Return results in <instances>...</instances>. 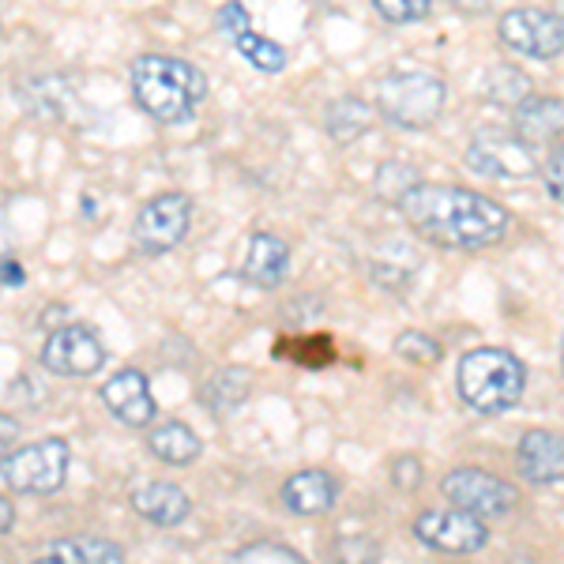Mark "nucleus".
Returning a JSON list of instances; mask_svg holds the SVG:
<instances>
[{
	"instance_id": "f704fd0d",
	"label": "nucleus",
	"mask_w": 564,
	"mask_h": 564,
	"mask_svg": "<svg viewBox=\"0 0 564 564\" xmlns=\"http://www.w3.org/2000/svg\"><path fill=\"white\" fill-rule=\"evenodd\" d=\"M561 369H564V339H561Z\"/></svg>"
},
{
	"instance_id": "39448f33",
	"label": "nucleus",
	"mask_w": 564,
	"mask_h": 564,
	"mask_svg": "<svg viewBox=\"0 0 564 564\" xmlns=\"http://www.w3.org/2000/svg\"><path fill=\"white\" fill-rule=\"evenodd\" d=\"M444 84L433 72H391V76L377 90V109L384 113V121H391L395 129L406 132H422L441 117L444 109Z\"/></svg>"
},
{
	"instance_id": "412c9836",
	"label": "nucleus",
	"mask_w": 564,
	"mask_h": 564,
	"mask_svg": "<svg viewBox=\"0 0 564 564\" xmlns=\"http://www.w3.org/2000/svg\"><path fill=\"white\" fill-rule=\"evenodd\" d=\"M45 564H121L124 550L121 542H109V539H65V542H53L50 550L42 553Z\"/></svg>"
},
{
	"instance_id": "393cba45",
	"label": "nucleus",
	"mask_w": 564,
	"mask_h": 564,
	"mask_svg": "<svg viewBox=\"0 0 564 564\" xmlns=\"http://www.w3.org/2000/svg\"><path fill=\"white\" fill-rule=\"evenodd\" d=\"M417 170L411 162H384V166L377 170V181H372V188H377V196L384 199V204H399L411 188L417 185Z\"/></svg>"
},
{
	"instance_id": "4468645a",
	"label": "nucleus",
	"mask_w": 564,
	"mask_h": 564,
	"mask_svg": "<svg viewBox=\"0 0 564 564\" xmlns=\"http://www.w3.org/2000/svg\"><path fill=\"white\" fill-rule=\"evenodd\" d=\"M241 275L257 290L282 286V279L290 275V245L282 238H275V234H268V230L249 234L245 260H241Z\"/></svg>"
},
{
	"instance_id": "c85d7f7f",
	"label": "nucleus",
	"mask_w": 564,
	"mask_h": 564,
	"mask_svg": "<svg viewBox=\"0 0 564 564\" xmlns=\"http://www.w3.org/2000/svg\"><path fill=\"white\" fill-rule=\"evenodd\" d=\"M422 478H425V470H422V459L417 456L391 459V481H395L399 489H417L422 486Z\"/></svg>"
},
{
	"instance_id": "2f4dec72",
	"label": "nucleus",
	"mask_w": 564,
	"mask_h": 564,
	"mask_svg": "<svg viewBox=\"0 0 564 564\" xmlns=\"http://www.w3.org/2000/svg\"><path fill=\"white\" fill-rule=\"evenodd\" d=\"M8 257H15V234H12V223L0 212V260H8Z\"/></svg>"
},
{
	"instance_id": "9d476101",
	"label": "nucleus",
	"mask_w": 564,
	"mask_h": 564,
	"mask_svg": "<svg viewBox=\"0 0 564 564\" xmlns=\"http://www.w3.org/2000/svg\"><path fill=\"white\" fill-rule=\"evenodd\" d=\"M414 539L430 545L436 553H478L489 542V531L481 516H470L463 508H436V512H422L414 520Z\"/></svg>"
},
{
	"instance_id": "f3484780",
	"label": "nucleus",
	"mask_w": 564,
	"mask_h": 564,
	"mask_svg": "<svg viewBox=\"0 0 564 564\" xmlns=\"http://www.w3.org/2000/svg\"><path fill=\"white\" fill-rule=\"evenodd\" d=\"M516 135H520L523 143H550L557 140V135H564V102L561 98H523L520 106H516Z\"/></svg>"
},
{
	"instance_id": "4be33fe9",
	"label": "nucleus",
	"mask_w": 564,
	"mask_h": 564,
	"mask_svg": "<svg viewBox=\"0 0 564 564\" xmlns=\"http://www.w3.org/2000/svg\"><path fill=\"white\" fill-rule=\"evenodd\" d=\"M481 95L497 106L516 109L523 98H531V79H527V72L512 68V65H494L486 76H481Z\"/></svg>"
},
{
	"instance_id": "5701e85b",
	"label": "nucleus",
	"mask_w": 564,
	"mask_h": 564,
	"mask_svg": "<svg viewBox=\"0 0 564 564\" xmlns=\"http://www.w3.org/2000/svg\"><path fill=\"white\" fill-rule=\"evenodd\" d=\"M234 45H238V53L249 61L252 68H260V72H282V68H286V50H282L279 42L263 39V34H257V31L238 34Z\"/></svg>"
},
{
	"instance_id": "f03ea898",
	"label": "nucleus",
	"mask_w": 564,
	"mask_h": 564,
	"mask_svg": "<svg viewBox=\"0 0 564 564\" xmlns=\"http://www.w3.org/2000/svg\"><path fill=\"white\" fill-rule=\"evenodd\" d=\"M132 95L151 121L181 124L207 98V76L181 57L143 53L132 61Z\"/></svg>"
},
{
	"instance_id": "c756f323",
	"label": "nucleus",
	"mask_w": 564,
	"mask_h": 564,
	"mask_svg": "<svg viewBox=\"0 0 564 564\" xmlns=\"http://www.w3.org/2000/svg\"><path fill=\"white\" fill-rule=\"evenodd\" d=\"M542 181H545V193H550V199L564 204V143L550 154V162H545V170H542Z\"/></svg>"
},
{
	"instance_id": "f257e3e1",
	"label": "nucleus",
	"mask_w": 564,
	"mask_h": 564,
	"mask_svg": "<svg viewBox=\"0 0 564 564\" xmlns=\"http://www.w3.org/2000/svg\"><path fill=\"white\" fill-rule=\"evenodd\" d=\"M406 226L441 249H489L512 230V215L497 199L459 185H417L399 199Z\"/></svg>"
},
{
	"instance_id": "ddd939ff",
	"label": "nucleus",
	"mask_w": 564,
	"mask_h": 564,
	"mask_svg": "<svg viewBox=\"0 0 564 564\" xmlns=\"http://www.w3.org/2000/svg\"><path fill=\"white\" fill-rule=\"evenodd\" d=\"M279 500L290 516H302V520H313V516H324L335 508L339 500V481H335L327 470H297L282 481Z\"/></svg>"
},
{
	"instance_id": "2eb2a0df",
	"label": "nucleus",
	"mask_w": 564,
	"mask_h": 564,
	"mask_svg": "<svg viewBox=\"0 0 564 564\" xmlns=\"http://www.w3.org/2000/svg\"><path fill=\"white\" fill-rule=\"evenodd\" d=\"M520 475L534 486H557L564 481V441L550 430H527L520 441Z\"/></svg>"
},
{
	"instance_id": "1a4fd4ad",
	"label": "nucleus",
	"mask_w": 564,
	"mask_h": 564,
	"mask_svg": "<svg viewBox=\"0 0 564 564\" xmlns=\"http://www.w3.org/2000/svg\"><path fill=\"white\" fill-rule=\"evenodd\" d=\"M42 366L53 377H95L106 366V347L90 327L84 324H61L45 335Z\"/></svg>"
},
{
	"instance_id": "aec40b11",
	"label": "nucleus",
	"mask_w": 564,
	"mask_h": 564,
	"mask_svg": "<svg viewBox=\"0 0 564 564\" xmlns=\"http://www.w3.org/2000/svg\"><path fill=\"white\" fill-rule=\"evenodd\" d=\"M372 124H377V113H372L361 98H339V102L327 106V117H324V129L335 143H339V148L361 140Z\"/></svg>"
},
{
	"instance_id": "6e6552de",
	"label": "nucleus",
	"mask_w": 564,
	"mask_h": 564,
	"mask_svg": "<svg viewBox=\"0 0 564 564\" xmlns=\"http://www.w3.org/2000/svg\"><path fill=\"white\" fill-rule=\"evenodd\" d=\"M467 166L478 177H494V181H527L539 174V159H534L531 143H523L512 132H478L467 148Z\"/></svg>"
},
{
	"instance_id": "a878e982",
	"label": "nucleus",
	"mask_w": 564,
	"mask_h": 564,
	"mask_svg": "<svg viewBox=\"0 0 564 564\" xmlns=\"http://www.w3.org/2000/svg\"><path fill=\"white\" fill-rule=\"evenodd\" d=\"M234 561H282V564H297V561H305L297 550H290V545H282V542H252V545H241L238 553H234Z\"/></svg>"
},
{
	"instance_id": "473e14b6",
	"label": "nucleus",
	"mask_w": 564,
	"mask_h": 564,
	"mask_svg": "<svg viewBox=\"0 0 564 564\" xmlns=\"http://www.w3.org/2000/svg\"><path fill=\"white\" fill-rule=\"evenodd\" d=\"M0 282H4V286H20V282H23V268L12 257L0 260Z\"/></svg>"
},
{
	"instance_id": "6ab92c4d",
	"label": "nucleus",
	"mask_w": 564,
	"mask_h": 564,
	"mask_svg": "<svg viewBox=\"0 0 564 564\" xmlns=\"http://www.w3.org/2000/svg\"><path fill=\"white\" fill-rule=\"evenodd\" d=\"M148 448L159 456L162 463H174V467H185V463H196L199 452H204V441L193 425L185 422H162L154 425L148 436Z\"/></svg>"
},
{
	"instance_id": "7ed1b4c3",
	"label": "nucleus",
	"mask_w": 564,
	"mask_h": 564,
	"mask_svg": "<svg viewBox=\"0 0 564 564\" xmlns=\"http://www.w3.org/2000/svg\"><path fill=\"white\" fill-rule=\"evenodd\" d=\"M456 388L463 403L478 414H505L523 399L527 369L512 350L500 347H478L459 358Z\"/></svg>"
},
{
	"instance_id": "a211bd4d",
	"label": "nucleus",
	"mask_w": 564,
	"mask_h": 564,
	"mask_svg": "<svg viewBox=\"0 0 564 564\" xmlns=\"http://www.w3.org/2000/svg\"><path fill=\"white\" fill-rule=\"evenodd\" d=\"M249 391H252V372L241 369V366H226V369L212 372V377L199 384V403H204L212 414L226 417V414L241 411V403L249 399Z\"/></svg>"
},
{
	"instance_id": "cd10ccee",
	"label": "nucleus",
	"mask_w": 564,
	"mask_h": 564,
	"mask_svg": "<svg viewBox=\"0 0 564 564\" xmlns=\"http://www.w3.org/2000/svg\"><path fill=\"white\" fill-rule=\"evenodd\" d=\"M218 31L230 34V39H238V34L252 31L249 8H245L241 0H230V4H223V8H218Z\"/></svg>"
},
{
	"instance_id": "20e7f679",
	"label": "nucleus",
	"mask_w": 564,
	"mask_h": 564,
	"mask_svg": "<svg viewBox=\"0 0 564 564\" xmlns=\"http://www.w3.org/2000/svg\"><path fill=\"white\" fill-rule=\"evenodd\" d=\"M72 448L65 436H42L34 444H15L4 459H0V478L12 494L23 497H50L65 486L68 478Z\"/></svg>"
},
{
	"instance_id": "7c9ffc66",
	"label": "nucleus",
	"mask_w": 564,
	"mask_h": 564,
	"mask_svg": "<svg viewBox=\"0 0 564 564\" xmlns=\"http://www.w3.org/2000/svg\"><path fill=\"white\" fill-rule=\"evenodd\" d=\"M20 436H23V425H20V417H12V414H4L0 411V459L8 456V452L20 444Z\"/></svg>"
},
{
	"instance_id": "423d86ee",
	"label": "nucleus",
	"mask_w": 564,
	"mask_h": 564,
	"mask_svg": "<svg viewBox=\"0 0 564 564\" xmlns=\"http://www.w3.org/2000/svg\"><path fill=\"white\" fill-rule=\"evenodd\" d=\"M193 226V199L185 193H162L140 207L132 223V241L143 257H162L177 249Z\"/></svg>"
},
{
	"instance_id": "dca6fc26",
	"label": "nucleus",
	"mask_w": 564,
	"mask_h": 564,
	"mask_svg": "<svg viewBox=\"0 0 564 564\" xmlns=\"http://www.w3.org/2000/svg\"><path fill=\"white\" fill-rule=\"evenodd\" d=\"M132 508L140 520H148L154 527H177L181 520H188L193 512V500L174 481H148V486L132 489Z\"/></svg>"
},
{
	"instance_id": "bb28decb",
	"label": "nucleus",
	"mask_w": 564,
	"mask_h": 564,
	"mask_svg": "<svg viewBox=\"0 0 564 564\" xmlns=\"http://www.w3.org/2000/svg\"><path fill=\"white\" fill-rule=\"evenodd\" d=\"M372 8L388 23H417L430 15V0H372Z\"/></svg>"
},
{
	"instance_id": "b1692460",
	"label": "nucleus",
	"mask_w": 564,
	"mask_h": 564,
	"mask_svg": "<svg viewBox=\"0 0 564 564\" xmlns=\"http://www.w3.org/2000/svg\"><path fill=\"white\" fill-rule=\"evenodd\" d=\"M391 350H395L403 361L417 366V369H433V366H441V361H444V347L425 332H399L395 347H391Z\"/></svg>"
},
{
	"instance_id": "72a5a7b5",
	"label": "nucleus",
	"mask_w": 564,
	"mask_h": 564,
	"mask_svg": "<svg viewBox=\"0 0 564 564\" xmlns=\"http://www.w3.org/2000/svg\"><path fill=\"white\" fill-rule=\"evenodd\" d=\"M12 523H15V508H12V500L0 494V534L12 531Z\"/></svg>"
},
{
	"instance_id": "9b49d317",
	"label": "nucleus",
	"mask_w": 564,
	"mask_h": 564,
	"mask_svg": "<svg viewBox=\"0 0 564 564\" xmlns=\"http://www.w3.org/2000/svg\"><path fill=\"white\" fill-rule=\"evenodd\" d=\"M500 39L523 57L553 61L564 50V15L542 12V8H516L500 20Z\"/></svg>"
},
{
	"instance_id": "c9c22d12",
	"label": "nucleus",
	"mask_w": 564,
	"mask_h": 564,
	"mask_svg": "<svg viewBox=\"0 0 564 564\" xmlns=\"http://www.w3.org/2000/svg\"><path fill=\"white\" fill-rule=\"evenodd\" d=\"M561 8H564V0H561Z\"/></svg>"
},
{
	"instance_id": "0eeeda50",
	"label": "nucleus",
	"mask_w": 564,
	"mask_h": 564,
	"mask_svg": "<svg viewBox=\"0 0 564 564\" xmlns=\"http://www.w3.org/2000/svg\"><path fill=\"white\" fill-rule=\"evenodd\" d=\"M441 494L456 508H463V512L481 516V520H497V516H508L520 505V494H516L512 481L489 475V470H478V467L448 470V475L441 478Z\"/></svg>"
},
{
	"instance_id": "f8f14e48",
	"label": "nucleus",
	"mask_w": 564,
	"mask_h": 564,
	"mask_svg": "<svg viewBox=\"0 0 564 564\" xmlns=\"http://www.w3.org/2000/svg\"><path fill=\"white\" fill-rule=\"evenodd\" d=\"M102 403L129 430H148L154 414H159V403L151 395V380L140 369H117L102 384Z\"/></svg>"
}]
</instances>
